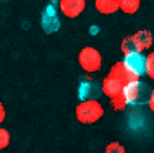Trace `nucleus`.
Segmentation results:
<instances>
[{"instance_id": "nucleus-18", "label": "nucleus", "mask_w": 154, "mask_h": 153, "mask_svg": "<svg viewBox=\"0 0 154 153\" xmlns=\"http://www.w3.org/2000/svg\"><path fill=\"white\" fill-rule=\"evenodd\" d=\"M5 117H7V111H5V106L0 103V124H2L3 121H5Z\"/></svg>"}, {"instance_id": "nucleus-7", "label": "nucleus", "mask_w": 154, "mask_h": 153, "mask_svg": "<svg viewBox=\"0 0 154 153\" xmlns=\"http://www.w3.org/2000/svg\"><path fill=\"white\" fill-rule=\"evenodd\" d=\"M59 8L66 18H76L86 8V0H59Z\"/></svg>"}, {"instance_id": "nucleus-13", "label": "nucleus", "mask_w": 154, "mask_h": 153, "mask_svg": "<svg viewBox=\"0 0 154 153\" xmlns=\"http://www.w3.org/2000/svg\"><path fill=\"white\" fill-rule=\"evenodd\" d=\"M110 106L114 107L115 111H123L125 107L128 106V101H127V98H125V94L119 93V94H115L114 98H110Z\"/></svg>"}, {"instance_id": "nucleus-11", "label": "nucleus", "mask_w": 154, "mask_h": 153, "mask_svg": "<svg viewBox=\"0 0 154 153\" xmlns=\"http://www.w3.org/2000/svg\"><path fill=\"white\" fill-rule=\"evenodd\" d=\"M94 7L101 15H114L119 10V0H94Z\"/></svg>"}, {"instance_id": "nucleus-15", "label": "nucleus", "mask_w": 154, "mask_h": 153, "mask_svg": "<svg viewBox=\"0 0 154 153\" xmlns=\"http://www.w3.org/2000/svg\"><path fill=\"white\" fill-rule=\"evenodd\" d=\"M144 73L151 78V80H154V52L148 54L146 56V67H144Z\"/></svg>"}, {"instance_id": "nucleus-1", "label": "nucleus", "mask_w": 154, "mask_h": 153, "mask_svg": "<svg viewBox=\"0 0 154 153\" xmlns=\"http://www.w3.org/2000/svg\"><path fill=\"white\" fill-rule=\"evenodd\" d=\"M104 107L97 100H86L81 101L75 109V116H76L78 122L81 124H94L102 117Z\"/></svg>"}, {"instance_id": "nucleus-17", "label": "nucleus", "mask_w": 154, "mask_h": 153, "mask_svg": "<svg viewBox=\"0 0 154 153\" xmlns=\"http://www.w3.org/2000/svg\"><path fill=\"white\" fill-rule=\"evenodd\" d=\"M104 153H125V148L122 143L119 142H110L109 145L106 147V151Z\"/></svg>"}, {"instance_id": "nucleus-5", "label": "nucleus", "mask_w": 154, "mask_h": 153, "mask_svg": "<svg viewBox=\"0 0 154 153\" xmlns=\"http://www.w3.org/2000/svg\"><path fill=\"white\" fill-rule=\"evenodd\" d=\"M101 94H102L101 85H99L97 81L91 80V78H85L80 83V86H78V98H80L81 101L97 100Z\"/></svg>"}, {"instance_id": "nucleus-4", "label": "nucleus", "mask_w": 154, "mask_h": 153, "mask_svg": "<svg viewBox=\"0 0 154 153\" xmlns=\"http://www.w3.org/2000/svg\"><path fill=\"white\" fill-rule=\"evenodd\" d=\"M109 77L115 78L117 81H120L123 86L128 85V83H133V81L140 80V77L136 75L135 72H131L130 69L125 65V62H117V64H114L110 67V72H109Z\"/></svg>"}, {"instance_id": "nucleus-14", "label": "nucleus", "mask_w": 154, "mask_h": 153, "mask_svg": "<svg viewBox=\"0 0 154 153\" xmlns=\"http://www.w3.org/2000/svg\"><path fill=\"white\" fill-rule=\"evenodd\" d=\"M120 49H122V52L125 54V56H128V54H131V52H138V51H136V46H135V41L131 39V36L123 38Z\"/></svg>"}, {"instance_id": "nucleus-10", "label": "nucleus", "mask_w": 154, "mask_h": 153, "mask_svg": "<svg viewBox=\"0 0 154 153\" xmlns=\"http://www.w3.org/2000/svg\"><path fill=\"white\" fill-rule=\"evenodd\" d=\"M101 88H102V94H106L109 100H110V98H114L115 94L123 93V85L120 83V81H117L115 78L109 77V75H107V77L102 80Z\"/></svg>"}, {"instance_id": "nucleus-6", "label": "nucleus", "mask_w": 154, "mask_h": 153, "mask_svg": "<svg viewBox=\"0 0 154 153\" xmlns=\"http://www.w3.org/2000/svg\"><path fill=\"white\" fill-rule=\"evenodd\" d=\"M41 24H42V30L45 33H55V31H59V28H60V20H59V16H57V10H55V7L52 5H47L45 7V10L42 11V18H41Z\"/></svg>"}, {"instance_id": "nucleus-16", "label": "nucleus", "mask_w": 154, "mask_h": 153, "mask_svg": "<svg viewBox=\"0 0 154 153\" xmlns=\"http://www.w3.org/2000/svg\"><path fill=\"white\" fill-rule=\"evenodd\" d=\"M10 143V132L3 127H0V150H5Z\"/></svg>"}, {"instance_id": "nucleus-2", "label": "nucleus", "mask_w": 154, "mask_h": 153, "mask_svg": "<svg viewBox=\"0 0 154 153\" xmlns=\"http://www.w3.org/2000/svg\"><path fill=\"white\" fill-rule=\"evenodd\" d=\"M123 94L127 98L128 104H135V106L148 104L149 96H151V88H149L148 83L136 80L133 83H128L123 86Z\"/></svg>"}, {"instance_id": "nucleus-12", "label": "nucleus", "mask_w": 154, "mask_h": 153, "mask_svg": "<svg viewBox=\"0 0 154 153\" xmlns=\"http://www.w3.org/2000/svg\"><path fill=\"white\" fill-rule=\"evenodd\" d=\"M140 0H119V10L125 15H135L140 10Z\"/></svg>"}, {"instance_id": "nucleus-3", "label": "nucleus", "mask_w": 154, "mask_h": 153, "mask_svg": "<svg viewBox=\"0 0 154 153\" xmlns=\"http://www.w3.org/2000/svg\"><path fill=\"white\" fill-rule=\"evenodd\" d=\"M78 64H80V67L88 73L97 72V70L101 69V65H102L101 52L93 46L83 47L80 51V54H78Z\"/></svg>"}, {"instance_id": "nucleus-8", "label": "nucleus", "mask_w": 154, "mask_h": 153, "mask_svg": "<svg viewBox=\"0 0 154 153\" xmlns=\"http://www.w3.org/2000/svg\"><path fill=\"white\" fill-rule=\"evenodd\" d=\"M125 65L135 72L138 77L144 73V67H146V56H141V52H131L128 56H125Z\"/></svg>"}, {"instance_id": "nucleus-9", "label": "nucleus", "mask_w": 154, "mask_h": 153, "mask_svg": "<svg viewBox=\"0 0 154 153\" xmlns=\"http://www.w3.org/2000/svg\"><path fill=\"white\" fill-rule=\"evenodd\" d=\"M131 39L135 41V46H136V51L138 52L148 51V49L152 46V34L149 30L136 31L135 34H131Z\"/></svg>"}, {"instance_id": "nucleus-19", "label": "nucleus", "mask_w": 154, "mask_h": 153, "mask_svg": "<svg viewBox=\"0 0 154 153\" xmlns=\"http://www.w3.org/2000/svg\"><path fill=\"white\" fill-rule=\"evenodd\" d=\"M148 104H149V109L154 113V88L151 90V96H149V101H148Z\"/></svg>"}]
</instances>
